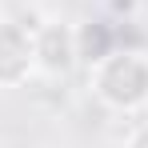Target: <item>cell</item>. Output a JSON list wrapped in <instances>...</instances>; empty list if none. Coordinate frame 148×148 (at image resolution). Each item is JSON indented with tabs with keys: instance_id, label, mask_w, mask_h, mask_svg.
Wrapping results in <instances>:
<instances>
[{
	"instance_id": "cell-1",
	"label": "cell",
	"mask_w": 148,
	"mask_h": 148,
	"mask_svg": "<svg viewBox=\"0 0 148 148\" xmlns=\"http://www.w3.org/2000/svg\"><path fill=\"white\" fill-rule=\"evenodd\" d=\"M88 92L108 112H140L148 104V52L116 44L88 64Z\"/></svg>"
},
{
	"instance_id": "cell-2",
	"label": "cell",
	"mask_w": 148,
	"mask_h": 148,
	"mask_svg": "<svg viewBox=\"0 0 148 148\" xmlns=\"http://www.w3.org/2000/svg\"><path fill=\"white\" fill-rule=\"evenodd\" d=\"M36 72V32L0 16V88H24Z\"/></svg>"
},
{
	"instance_id": "cell-3",
	"label": "cell",
	"mask_w": 148,
	"mask_h": 148,
	"mask_svg": "<svg viewBox=\"0 0 148 148\" xmlns=\"http://www.w3.org/2000/svg\"><path fill=\"white\" fill-rule=\"evenodd\" d=\"M36 32V68L44 76H68L80 60L76 52V28L64 20H44Z\"/></svg>"
},
{
	"instance_id": "cell-4",
	"label": "cell",
	"mask_w": 148,
	"mask_h": 148,
	"mask_svg": "<svg viewBox=\"0 0 148 148\" xmlns=\"http://www.w3.org/2000/svg\"><path fill=\"white\" fill-rule=\"evenodd\" d=\"M116 44H120V36H116V24H108V20H84V24H76V52H80L84 64L100 60Z\"/></svg>"
},
{
	"instance_id": "cell-5",
	"label": "cell",
	"mask_w": 148,
	"mask_h": 148,
	"mask_svg": "<svg viewBox=\"0 0 148 148\" xmlns=\"http://www.w3.org/2000/svg\"><path fill=\"white\" fill-rule=\"evenodd\" d=\"M124 148H148V120H144V124H136V128L128 132Z\"/></svg>"
}]
</instances>
